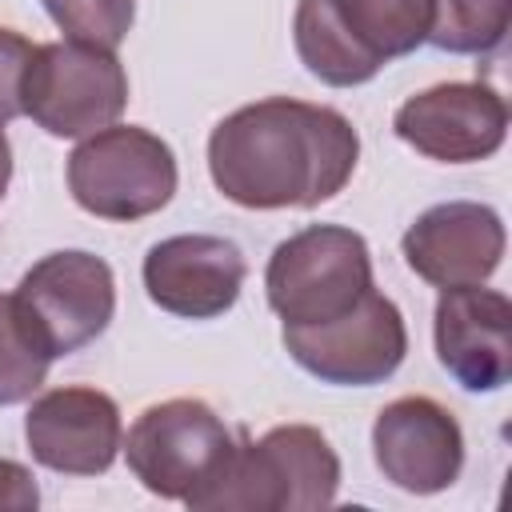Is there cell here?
I'll use <instances>...</instances> for the list:
<instances>
[{
    "instance_id": "6da1fadb",
    "label": "cell",
    "mask_w": 512,
    "mask_h": 512,
    "mask_svg": "<svg viewBox=\"0 0 512 512\" xmlns=\"http://www.w3.org/2000/svg\"><path fill=\"white\" fill-rule=\"evenodd\" d=\"M360 160L352 120L328 104L268 96L228 112L208 136V172L224 200L256 212L316 208L344 192Z\"/></svg>"
},
{
    "instance_id": "7a4b0ae2",
    "label": "cell",
    "mask_w": 512,
    "mask_h": 512,
    "mask_svg": "<svg viewBox=\"0 0 512 512\" xmlns=\"http://www.w3.org/2000/svg\"><path fill=\"white\" fill-rule=\"evenodd\" d=\"M432 0H300L292 40L304 68L332 88L368 84L388 60L428 44Z\"/></svg>"
},
{
    "instance_id": "3957f363",
    "label": "cell",
    "mask_w": 512,
    "mask_h": 512,
    "mask_svg": "<svg viewBox=\"0 0 512 512\" xmlns=\"http://www.w3.org/2000/svg\"><path fill=\"white\" fill-rule=\"evenodd\" d=\"M340 460L320 428L280 424L260 440H236L224 476L192 512H316L336 500Z\"/></svg>"
},
{
    "instance_id": "277c9868",
    "label": "cell",
    "mask_w": 512,
    "mask_h": 512,
    "mask_svg": "<svg viewBox=\"0 0 512 512\" xmlns=\"http://www.w3.org/2000/svg\"><path fill=\"white\" fill-rule=\"evenodd\" d=\"M120 448L132 476L152 496L184 500L192 508L232 464L236 436L212 404L176 396L144 408Z\"/></svg>"
},
{
    "instance_id": "5b68a950",
    "label": "cell",
    "mask_w": 512,
    "mask_h": 512,
    "mask_svg": "<svg viewBox=\"0 0 512 512\" xmlns=\"http://www.w3.org/2000/svg\"><path fill=\"white\" fill-rule=\"evenodd\" d=\"M372 256L344 224H308L280 240L264 268L268 308L284 324H328L372 292Z\"/></svg>"
},
{
    "instance_id": "8992f818",
    "label": "cell",
    "mask_w": 512,
    "mask_h": 512,
    "mask_svg": "<svg viewBox=\"0 0 512 512\" xmlns=\"http://www.w3.org/2000/svg\"><path fill=\"white\" fill-rule=\"evenodd\" d=\"M68 192L100 220H144L172 200L176 156L140 124H108L72 148Z\"/></svg>"
},
{
    "instance_id": "52a82bcc",
    "label": "cell",
    "mask_w": 512,
    "mask_h": 512,
    "mask_svg": "<svg viewBox=\"0 0 512 512\" xmlns=\"http://www.w3.org/2000/svg\"><path fill=\"white\" fill-rule=\"evenodd\" d=\"M128 104V72L116 48L52 40L36 44L24 76V116L60 140H84L120 120Z\"/></svg>"
},
{
    "instance_id": "ba28073f",
    "label": "cell",
    "mask_w": 512,
    "mask_h": 512,
    "mask_svg": "<svg viewBox=\"0 0 512 512\" xmlns=\"http://www.w3.org/2000/svg\"><path fill=\"white\" fill-rule=\"evenodd\" d=\"M20 320L48 360L88 348L116 312V280L108 260L84 248L40 256L12 292Z\"/></svg>"
},
{
    "instance_id": "9c48e42d",
    "label": "cell",
    "mask_w": 512,
    "mask_h": 512,
    "mask_svg": "<svg viewBox=\"0 0 512 512\" xmlns=\"http://www.w3.org/2000/svg\"><path fill=\"white\" fill-rule=\"evenodd\" d=\"M280 340L308 376L344 388L384 384L408 352L404 316L376 288L328 324H284Z\"/></svg>"
},
{
    "instance_id": "30bf717a",
    "label": "cell",
    "mask_w": 512,
    "mask_h": 512,
    "mask_svg": "<svg viewBox=\"0 0 512 512\" xmlns=\"http://www.w3.org/2000/svg\"><path fill=\"white\" fill-rule=\"evenodd\" d=\"M396 136L428 160L472 164L500 152L508 136V104L492 84L448 80L408 96L392 116Z\"/></svg>"
},
{
    "instance_id": "8fae6325",
    "label": "cell",
    "mask_w": 512,
    "mask_h": 512,
    "mask_svg": "<svg viewBox=\"0 0 512 512\" xmlns=\"http://www.w3.org/2000/svg\"><path fill=\"white\" fill-rule=\"evenodd\" d=\"M24 440L32 448V460L48 472L100 476L112 468L124 444V424L108 392L88 384H64L40 392L28 404Z\"/></svg>"
},
{
    "instance_id": "7c38bea8",
    "label": "cell",
    "mask_w": 512,
    "mask_h": 512,
    "mask_svg": "<svg viewBox=\"0 0 512 512\" xmlns=\"http://www.w3.org/2000/svg\"><path fill=\"white\" fill-rule=\"evenodd\" d=\"M372 456L388 484L412 496H432L456 484L464 468V432L432 396H400L376 412Z\"/></svg>"
},
{
    "instance_id": "4fadbf2b",
    "label": "cell",
    "mask_w": 512,
    "mask_h": 512,
    "mask_svg": "<svg viewBox=\"0 0 512 512\" xmlns=\"http://www.w3.org/2000/svg\"><path fill=\"white\" fill-rule=\"evenodd\" d=\"M248 260L244 252L212 232L168 236L144 256L148 300L180 320H216L224 316L244 288Z\"/></svg>"
},
{
    "instance_id": "5bb4252c",
    "label": "cell",
    "mask_w": 512,
    "mask_h": 512,
    "mask_svg": "<svg viewBox=\"0 0 512 512\" xmlns=\"http://www.w3.org/2000/svg\"><path fill=\"white\" fill-rule=\"evenodd\" d=\"M436 360L464 392H500L512 376V304L504 292L468 284L440 288Z\"/></svg>"
},
{
    "instance_id": "9a60e30c",
    "label": "cell",
    "mask_w": 512,
    "mask_h": 512,
    "mask_svg": "<svg viewBox=\"0 0 512 512\" xmlns=\"http://www.w3.org/2000/svg\"><path fill=\"white\" fill-rule=\"evenodd\" d=\"M400 248L408 268L432 288L484 284L504 260V220L488 204L448 200L420 212Z\"/></svg>"
},
{
    "instance_id": "2e32d148",
    "label": "cell",
    "mask_w": 512,
    "mask_h": 512,
    "mask_svg": "<svg viewBox=\"0 0 512 512\" xmlns=\"http://www.w3.org/2000/svg\"><path fill=\"white\" fill-rule=\"evenodd\" d=\"M512 0H432L428 44L452 56H488L508 36Z\"/></svg>"
},
{
    "instance_id": "e0dca14e",
    "label": "cell",
    "mask_w": 512,
    "mask_h": 512,
    "mask_svg": "<svg viewBox=\"0 0 512 512\" xmlns=\"http://www.w3.org/2000/svg\"><path fill=\"white\" fill-rule=\"evenodd\" d=\"M48 356L32 340L28 324L16 312V300L0 292V408L24 404L40 392L48 376Z\"/></svg>"
},
{
    "instance_id": "ac0fdd59",
    "label": "cell",
    "mask_w": 512,
    "mask_h": 512,
    "mask_svg": "<svg viewBox=\"0 0 512 512\" xmlns=\"http://www.w3.org/2000/svg\"><path fill=\"white\" fill-rule=\"evenodd\" d=\"M64 40L116 48L136 20V0H40Z\"/></svg>"
},
{
    "instance_id": "d6986e66",
    "label": "cell",
    "mask_w": 512,
    "mask_h": 512,
    "mask_svg": "<svg viewBox=\"0 0 512 512\" xmlns=\"http://www.w3.org/2000/svg\"><path fill=\"white\" fill-rule=\"evenodd\" d=\"M36 44L16 28H0V128L24 116V76Z\"/></svg>"
},
{
    "instance_id": "ffe728a7",
    "label": "cell",
    "mask_w": 512,
    "mask_h": 512,
    "mask_svg": "<svg viewBox=\"0 0 512 512\" xmlns=\"http://www.w3.org/2000/svg\"><path fill=\"white\" fill-rule=\"evenodd\" d=\"M40 504V488L32 480V472L16 460H0V508H36Z\"/></svg>"
},
{
    "instance_id": "44dd1931",
    "label": "cell",
    "mask_w": 512,
    "mask_h": 512,
    "mask_svg": "<svg viewBox=\"0 0 512 512\" xmlns=\"http://www.w3.org/2000/svg\"><path fill=\"white\" fill-rule=\"evenodd\" d=\"M8 180H12V144H8V136L0 128V200L8 192Z\"/></svg>"
}]
</instances>
